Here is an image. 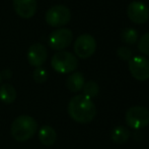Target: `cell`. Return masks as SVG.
<instances>
[{
	"label": "cell",
	"mask_w": 149,
	"mask_h": 149,
	"mask_svg": "<svg viewBox=\"0 0 149 149\" xmlns=\"http://www.w3.org/2000/svg\"><path fill=\"white\" fill-rule=\"evenodd\" d=\"M121 39L124 43L128 44V45H132L135 44L138 41V32L135 29L132 28H126L122 31L121 33Z\"/></svg>",
	"instance_id": "obj_16"
},
{
	"label": "cell",
	"mask_w": 149,
	"mask_h": 149,
	"mask_svg": "<svg viewBox=\"0 0 149 149\" xmlns=\"http://www.w3.org/2000/svg\"><path fill=\"white\" fill-rule=\"evenodd\" d=\"M11 77V72L9 70H5L2 72L1 74V78H4V79H9Z\"/></svg>",
	"instance_id": "obj_21"
},
{
	"label": "cell",
	"mask_w": 149,
	"mask_h": 149,
	"mask_svg": "<svg viewBox=\"0 0 149 149\" xmlns=\"http://www.w3.org/2000/svg\"><path fill=\"white\" fill-rule=\"evenodd\" d=\"M117 55L120 59L124 60V61H129L133 57V52L130 48L123 46V47H119L117 49Z\"/></svg>",
	"instance_id": "obj_20"
},
{
	"label": "cell",
	"mask_w": 149,
	"mask_h": 149,
	"mask_svg": "<svg viewBox=\"0 0 149 149\" xmlns=\"http://www.w3.org/2000/svg\"><path fill=\"white\" fill-rule=\"evenodd\" d=\"M33 78L35 80L36 83L38 84H43L48 80V72L46 68H44L43 66H38L35 68L33 74Z\"/></svg>",
	"instance_id": "obj_18"
},
{
	"label": "cell",
	"mask_w": 149,
	"mask_h": 149,
	"mask_svg": "<svg viewBox=\"0 0 149 149\" xmlns=\"http://www.w3.org/2000/svg\"><path fill=\"white\" fill-rule=\"evenodd\" d=\"M130 74L140 82L149 79V60L143 56H133L129 60Z\"/></svg>",
	"instance_id": "obj_7"
},
{
	"label": "cell",
	"mask_w": 149,
	"mask_h": 149,
	"mask_svg": "<svg viewBox=\"0 0 149 149\" xmlns=\"http://www.w3.org/2000/svg\"><path fill=\"white\" fill-rule=\"evenodd\" d=\"M85 83V79L84 76L81 73L77 72V73H73V74L69 75L66 79V85L67 89L71 92H78L80 91L83 88Z\"/></svg>",
	"instance_id": "obj_12"
},
{
	"label": "cell",
	"mask_w": 149,
	"mask_h": 149,
	"mask_svg": "<svg viewBox=\"0 0 149 149\" xmlns=\"http://www.w3.org/2000/svg\"><path fill=\"white\" fill-rule=\"evenodd\" d=\"M96 49L95 39L89 34L80 35L74 42V52L79 58H89Z\"/></svg>",
	"instance_id": "obj_6"
},
{
	"label": "cell",
	"mask_w": 149,
	"mask_h": 149,
	"mask_svg": "<svg viewBox=\"0 0 149 149\" xmlns=\"http://www.w3.org/2000/svg\"><path fill=\"white\" fill-rule=\"evenodd\" d=\"M71 20V12L64 5H55L46 12V22L49 26L60 28L67 25Z\"/></svg>",
	"instance_id": "obj_5"
},
{
	"label": "cell",
	"mask_w": 149,
	"mask_h": 149,
	"mask_svg": "<svg viewBox=\"0 0 149 149\" xmlns=\"http://www.w3.org/2000/svg\"><path fill=\"white\" fill-rule=\"evenodd\" d=\"M51 66L57 73L60 74H69L74 72L78 66V60L76 56L68 51H58L52 57Z\"/></svg>",
	"instance_id": "obj_3"
},
{
	"label": "cell",
	"mask_w": 149,
	"mask_h": 149,
	"mask_svg": "<svg viewBox=\"0 0 149 149\" xmlns=\"http://www.w3.org/2000/svg\"><path fill=\"white\" fill-rule=\"evenodd\" d=\"M28 61L33 66H42L48 58V50L43 44L35 43L29 48L26 53Z\"/></svg>",
	"instance_id": "obj_10"
},
{
	"label": "cell",
	"mask_w": 149,
	"mask_h": 149,
	"mask_svg": "<svg viewBox=\"0 0 149 149\" xmlns=\"http://www.w3.org/2000/svg\"><path fill=\"white\" fill-rule=\"evenodd\" d=\"M126 123L130 128L139 130L149 125V110L143 106H132L126 112Z\"/></svg>",
	"instance_id": "obj_4"
},
{
	"label": "cell",
	"mask_w": 149,
	"mask_h": 149,
	"mask_svg": "<svg viewBox=\"0 0 149 149\" xmlns=\"http://www.w3.org/2000/svg\"><path fill=\"white\" fill-rule=\"evenodd\" d=\"M37 0H13L16 14L22 18H31L37 12Z\"/></svg>",
	"instance_id": "obj_11"
},
{
	"label": "cell",
	"mask_w": 149,
	"mask_h": 149,
	"mask_svg": "<svg viewBox=\"0 0 149 149\" xmlns=\"http://www.w3.org/2000/svg\"><path fill=\"white\" fill-rule=\"evenodd\" d=\"M68 113L72 119L79 124H88L94 119L96 108L91 98L80 94L72 97L68 104Z\"/></svg>",
	"instance_id": "obj_1"
},
{
	"label": "cell",
	"mask_w": 149,
	"mask_h": 149,
	"mask_svg": "<svg viewBox=\"0 0 149 149\" xmlns=\"http://www.w3.org/2000/svg\"><path fill=\"white\" fill-rule=\"evenodd\" d=\"M138 49L144 55L149 56V33H146L138 41Z\"/></svg>",
	"instance_id": "obj_19"
},
{
	"label": "cell",
	"mask_w": 149,
	"mask_h": 149,
	"mask_svg": "<svg viewBox=\"0 0 149 149\" xmlns=\"http://www.w3.org/2000/svg\"><path fill=\"white\" fill-rule=\"evenodd\" d=\"M38 130V123L31 115L17 117L11 125V135L16 141L24 142L33 137Z\"/></svg>",
	"instance_id": "obj_2"
},
{
	"label": "cell",
	"mask_w": 149,
	"mask_h": 149,
	"mask_svg": "<svg viewBox=\"0 0 149 149\" xmlns=\"http://www.w3.org/2000/svg\"><path fill=\"white\" fill-rule=\"evenodd\" d=\"M127 16L131 22L134 24H144L149 18L148 7L141 1H132L128 5Z\"/></svg>",
	"instance_id": "obj_9"
},
{
	"label": "cell",
	"mask_w": 149,
	"mask_h": 149,
	"mask_svg": "<svg viewBox=\"0 0 149 149\" xmlns=\"http://www.w3.org/2000/svg\"><path fill=\"white\" fill-rule=\"evenodd\" d=\"M82 90H83V95L87 96L89 98H92V97H95L98 94L100 88H98V85L94 81H88L87 83H84Z\"/></svg>",
	"instance_id": "obj_17"
},
{
	"label": "cell",
	"mask_w": 149,
	"mask_h": 149,
	"mask_svg": "<svg viewBox=\"0 0 149 149\" xmlns=\"http://www.w3.org/2000/svg\"><path fill=\"white\" fill-rule=\"evenodd\" d=\"M130 138V131L127 128L123 127V126H119L116 127L111 133V139L113 142L117 144H123L129 140Z\"/></svg>",
	"instance_id": "obj_15"
},
{
	"label": "cell",
	"mask_w": 149,
	"mask_h": 149,
	"mask_svg": "<svg viewBox=\"0 0 149 149\" xmlns=\"http://www.w3.org/2000/svg\"><path fill=\"white\" fill-rule=\"evenodd\" d=\"M1 79H2V78H1V74H0V82H1Z\"/></svg>",
	"instance_id": "obj_22"
},
{
	"label": "cell",
	"mask_w": 149,
	"mask_h": 149,
	"mask_svg": "<svg viewBox=\"0 0 149 149\" xmlns=\"http://www.w3.org/2000/svg\"><path fill=\"white\" fill-rule=\"evenodd\" d=\"M16 90L12 85L5 83L0 87V100L6 104L12 103L16 99Z\"/></svg>",
	"instance_id": "obj_14"
},
{
	"label": "cell",
	"mask_w": 149,
	"mask_h": 149,
	"mask_svg": "<svg viewBox=\"0 0 149 149\" xmlns=\"http://www.w3.org/2000/svg\"><path fill=\"white\" fill-rule=\"evenodd\" d=\"M73 40V34L71 30L67 28H61L54 31L49 37L50 47L54 50H63L68 47Z\"/></svg>",
	"instance_id": "obj_8"
},
{
	"label": "cell",
	"mask_w": 149,
	"mask_h": 149,
	"mask_svg": "<svg viewBox=\"0 0 149 149\" xmlns=\"http://www.w3.org/2000/svg\"><path fill=\"white\" fill-rule=\"evenodd\" d=\"M39 139L42 144L46 146H51L57 140V133L54 128L50 126H44L39 131Z\"/></svg>",
	"instance_id": "obj_13"
}]
</instances>
